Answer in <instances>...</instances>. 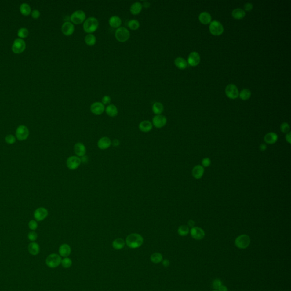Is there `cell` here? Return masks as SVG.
<instances>
[{
    "label": "cell",
    "mask_w": 291,
    "mask_h": 291,
    "mask_svg": "<svg viewBox=\"0 0 291 291\" xmlns=\"http://www.w3.org/2000/svg\"><path fill=\"white\" fill-rule=\"evenodd\" d=\"M126 243L130 249H137L143 245L144 238L138 233H132L126 237Z\"/></svg>",
    "instance_id": "cell-1"
},
{
    "label": "cell",
    "mask_w": 291,
    "mask_h": 291,
    "mask_svg": "<svg viewBox=\"0 0 291 291\" xmlns=\"http://www.w3.org/2000/svg\"><path fill=\"white\" fill-rule=\"evenodd\" d=\"M99 21L95 17L91 16L85 20L83 24V29L85 33L92 34L99 27Z\"/></svg>",
    "instance_id": "cell-2"
},
{
    "label": "cell",
    "mask_w": 291,
    "mask_h": 291,
    "mask_svg": "<svg viewBox=\"0 0 291 291\" xmlns=\"http://www.w3.org/2000/svg\"><path fill=\"white\" fill-rule=\"evenodd\" d=\"M62 258L59 255L53 253L45 259V264L50 268H55L61 264Z\"/></svg>",
    "instance_id": "cell-3"
},
{
    "label": "cell",
    "mask_w": 291,
    "mask_h": 291,
    "mask_svg": "<svg viewBox=\"0 0 291 291\" xmlns=\"http://www.w3.org/2000/svg\"><path fill=\"white\" fill-rule=\"evenodd\" d=\"M115 35V39L121 43L127 41L130 37V33L129 30L124 27H120L116 29Z\"/></svg>",
    "instance_id": "cell-4"
},
{
    "label": "cell",
    "mask_w": 291,
    "mask_h": 291,
    "mask_svg": "<svg viewBox=\"0 0 291 291\" xmlns=\"http://www.w3.org/2000/svg\"><path fill=\"white\" fill-rule=\"evenodd\" d=\"M71 21L73 24L79 25L84 23L86 19L85 13L82 10L75 11L71 16Z\"/></svg>",
    "instance_id": "cell-5"
},
{
    "label": "cell",
    "mask_w": 291,
    "mask_h": 291,
    "mask_svg": "<svg viewBox=\"0 0 291 291\" xmlns=\"http://www.w3.org/2000/svg\"><path fill=\"white\" fill-rule=\"evenodd\" d=\"M250 237L246 234H242L235 239V245L239 249H245L250 245Z\"/></svg>",
    "instance_id": "cell-6"
},
{
    "label": "cell",
    "mask_w": 291,
    "mask_h": 291,
    "mask_svg": "<svg viewBox=\"0 0 291 291\" xmlns=\"http://www.w3.org/2000/svg\"><path fill=\"white\" fill-rule=\"evenodd\" d=\"M30 132L29 129L25 125H20L16 128V137L20 141H24L29 137Z\"/></svg>",
    "instance_id": "cell-7"
},
{
    "label": "cell",
    "mask_w": 291,
    "mask_h": 291,
    "mask_svg": "<svg viewBox=\"0 0 291 291\" xmlns=\"http://www.w3.org/2000/svg\"><path fill=\"white\" fill-rule=\"evenodd\" d=\"M210 32L214 35H220L224 32V27L219 21H213L209 25Z\"/></svg>",
    "instance_id": "cell-8"
},
{
    "label": "cell",
    "mask_w": 291,
    "mask_h": 291,
    "mask_svg": "<svg viewBox=\"0 0 291 291\" xmlns=\"http://www.w3.org/2000/svg\"><path fill=\"white\" fill-rule=\"evenodd\" d=\"M49 215L48 210L44 207H39L35 210L34 212V217L37 222L42 221L47 217Z\"/></svg>",
    "instance_id": "cell-9"
},
{
    "label": "cell",
    "mask_w": 291,
    "mask_h": 291,
    "mask_svg": "<svg viewBox=\"0 0 291 291\" xmlns=\"http://www.w3.org/2000/svg\"><path fill=\"white\" fill-rule=\"evenodd\" d=\"M82 163L81 159L77 156H70L66 162L67 167L70 170L76 169Z\"/></svg>",
    "instance_id": "cell-10"
},
{
    "label": "cell",
    "mask_w": 291,
    "mask_h": 291,
    "mask_svg": "<svg viewBox=\"0 0 291 291\" xmlns=\"http://www.w3.org/2000/svg\"><path fill=\"white\" fill-rule=\"evenodd\" d=\"M13 52L15 53H21L25 51L26 43L25 41L21 38L16 39L13 44Z\"/></svg>",
    "instance_id": "cell-11"
},
{
    "label": "cell",
    "mask_w": 291,
    "mask_h": 291,
    "mask_svg": "<svg viewBox=\"0 0 291 291\" xmlns=\"http://www.w3.org/2000/svg\"><path fill=\"white\" fill-rule=\"evenodd\" d=\"M226 96L230 99H235L239 96V91L237 86L233 84L227 85L225 89Z\"/></svg>",
    "instance_id": "cell-12"
},
{
    "label": "cell",
    "mask_w": 291,
    "mask_h": 291,
    "mask_svg": "<svg viewBox=\"0 0 291 291\" xmlns=\"http://www.w3.org/2000/svg\"><path fill=\"white\" fill-rule=\"evenodd\" d=\"M167 123V118L163 115H156L152 118L153 125L158 129L164 127Z\"/></svg>",
    "instance_id": "cell-13"
},
{
    "label": "cell",
    "mask_w": 291,
    "mask_h": 291,
    "mask_svg": "<svg viewBox=\"0 0 291 291\" xmlns=\"http://www.w3.org/2000/svg\"><path fill=\"white\" fill-rule=\"evenodd\" d=\"M91 112L95 115H101L105 111V106L101 102H95L93 103L90 107Z\"/></svg>",
    "instance_id": "cell-14"
},
{
    "label": "cell",
    "mask_w": 291,
    "mask_h": 291,
    "mask_svg": "<svg viewBox=\"0 0 291 291\" xmlns=\"http://www.w3.org/2000/svg\"><path fill=\"white\" fill-rule=\"evenodd\" d=\"M191 235L196 240H201L205 237V232L203 230L198 227H193L190 231Z\"/></svg>",
    "instance_id": "cell-15"
},
{
    "label": "cell",
    "mask_w": 291,
    "mask_h": 291,
    "mask_svg": "<svg viewBox=\"0 0 291 291\" xmlns=\"http://www.w3.org/2000/svg\"><path fill=\"white\" fill-rule=\"evenodd\" d=\"M75 31L74 25L71 22H65L62 26V32L66 36H70Z\"/></svg>",
    "instance_id": "cell-16"
},
{
    "label": "cell",
    "mask_w": 291,
    "mask_h": 291,
    "mask_svg": "<svg viewBox=\"0 0 291 291\" xmlns=\"http://www.w3.org/2000/svg\"><path fill=\"white\" fill-rule=\"evenodd\" d=\"M200 62V56L199 53L196 51H193L191 53H189L188 57V63L190 66H197Z\"/></svg>",
    "instance_id": "cell-17"
},
{
    "label": "cell",
    "mask_w": 291,
    "mask_h": 291,
    "mask_svg": "<svg viewBox=\"0 0 291 291\" xmlns=\"http://www.w3.org/2000/svg\"><path fill=\"white\" fill-rule=\"evenodd\" d=\"M74 152L78 157H83L86 154V147L84 144L78 142L74 146Z\"/></svg>",
    "instance_id": "cell-18"
},
{
    "label": "cell",
    "mask_w": 291,
    "mask_h": 291,
    "mask_svg": "<svg viewBox=\"0 0 291 291\" xmlns=\"http://www.w3.org/2000/svg\"><path fill=\"white\" fill-rule=\"evenodd\" d=\"M71 253V248L69 245L64 243L60 245L59 248V255L63 258H67Z\"/></svg>",
    "instance_id": "cell-19"
},
{
    "label": "cell",
    "mask_w": 291,
    "mask_h": 291,
    "mask_svg": "<svg viewBox=\"0 0 291 291\" xmlns=\"http://www.w3.org/2000/svg\"><path fill=\"white\" fill-rule=\"evenodd\" d=\"M111 144V139L107 136L101 138L97 142V146L101 150H106L109 148Z\"/></svg>",
    "instance_id": "cell-20"
},
{
    "label": "cell",
    "mask_w": 291,
    "mask_h": 291,
    "mask_svg": "<svg viewBox=\"0 0 291 291\" xmlns=\"http://www.w3.org/2000/svg\"><path fill=\"white\" fill-rule=\"evenodd\" d=\"M29 253L33 256H37L40 253V246L37 242H31L30 243L27 247Z\"/></svg>",
    "instance_id": "cell-21"
},
{
    "label": "cell",
    "mask_w": 291,
    "mask_h": 291,
    "mask_svg": "<svg viewBox=\"0 0 291 291\" xmlns=\"http://www.w3.org/2000/svg\"><path fill=\"white\" fill-rule=\"evenodd\" d=\"M192 176L196 179H200L203 176L204 173V168L200 165L195 166L192 169Z\"/></svg>",
    "instance_id": "cell-22"
},
{
    "label": "cell",
    "mask_w": 291,
    "mask_h": 291,
    "mask_svg": "<svg viewBox=\"0 0 291 291\" xmlns=\"http://www.w3.org/2000/svg\"><path fill=\"white\" fill-rule=\"evenodd\" d=\"M109 24L110 26L114 29H118L120 27L122 24V20L120 17L117 16H111L109 20Z\"/></svg>",
    "instance_id": "cell-23"
},
{
    "label": "cell",
    "mask_w": 291,
    "mask_h": 291,
    "mask_svg": "<svg viewBox=\"0 0 291 291\" xmlns=\"http://www.w3.org/2000/svg\"><path fill=\"white\" fill-rule=\"evenodd\" d=\"M278 139V135L275 133H273V132L267 133L264 137V142L266 144H275L277 142Z\"/></svg>",
    "instance_id": "cell-24"
},
{
    "label": "cell",
    "mask_w": 291,
    "mask_h": 291,
    "mask_svg": "<svg viewBox=\"0 0 291 291\" xmlns=\"http://www.w3.org/2000/svg\"><path fill=\"white\" fill-rule=\"evenodd\" d=\"M140 130L144 133H148L151 131L152 129V123L147 120L142 121L139 125Z\"/></svg>",
    "instance_id": "cell-25"
},
{
    "label": "cell",
    "mask_w": 291,
    "mask_h": 291,
    "mask_svg": "<svg viewBox=\"0 0 291 291\" xmlns=\"http://www.w3.org/2000/svg\"><path fill=\"white\" fill-rule=\"evenodd\" d=\"M105 111L107 115L111 117H115L117 116L118 113V111L117 107L114 104H109L105 108Z\"/></svg>",
    "instance_id": "cell-26"
},
{
    "label": "cell",
    "mask_w": 291,
    "mask_h": 291,
    "mask_svg": "<svg viewBox=\"0 0 291 291\" xmlns=\"http://www.w3.org/2000/svg\"><path fill=\"white\" fill-rule=\"evenodd\" d=\"M143 8V5L139 2H136L131 5L130 8V11L133 15H138L141 12Z\"/></svg>",
    "instance_id": "cell-27"
},
{
    "label": "cell",
    "mask_w": 291,
    "mask_h": 291,
    "mask_svg": "<svg viewBox=\"0 0 291 291\" xmlns=\"http://www.w3.org/2000/svg\"><path fill=\"white\" fill-rule=\"evenodd\" d=\"M198 20L203 24H208L211 22L212 16L209 13L204 12L200 14L198 16Z\"/></svg>",
    "instance_id": "cell-28"
},
{
    "label": "cell",
    "mask_w": 291,
    "mask_h": 291,
    "mask_svg": "<svg viewBox=\"0 0 291 291\" xmlns=\"http://www.w3.org/2000/svg\"><path fill=\"white\" fill-rule=\"evenodd\" d=\"M125 245V242L122 238H117L112 242V246L115 250H119L122 249Z\"/></svg>",
    "instance_id": "cell-29"
},
{
    "label": "cell",
    "mask_w": 291,
    "mask_h": 291,
    "mask_svg": "<svg viewBox=\"0 0 291 291\" xmlns=\"http://www.w3.org/2000/svg\"><path fill=\"white\" fill-rule=\"evenodd\" d=\"M152 110L154 114L156 115H160L164 111L163 105L159 102L154 103L152 107Z\"/></svg>",
    "instance_id": "cell-30"
},
{
    "label": "cell",
    "mask_w": 291,
    "mask_h": 291,
    "mask_svg": "<svg viewBox=\"0 0 291 291\" xmlns=\"http://www.w3.org/2000/svg\"><path fill=\"white\" fill-rule=\"evenodd\" d=\"M175 64L180 70H184L187 66V62L183 57H177L175 60Z\"/></svg>",
    "instance_id": "cell-31"
},
{
    "label": "cell",
    "mask_w": 291,
    "mask_h": 291,
    "mask_svg": "<svg viewBox=\"0 0 291 291\" xmlns=\"http://www.w3.org/2000/svg\"><path fill=\"white\" fill-rule=\"evenodd\" d=\"M246 15V13L244 10L242 9H235L232 12V16L235 19L241 20L244 18Z\"/></svg>",
    "instance_id": "cell-32"
},
{
    "label": "cell",
    "mask_w": 291,
    "mask_h": 291,
    "mask_svg": "<svg viewBox=\"0 0 291 291\" xmlns=\"http://www.w3.org/2000/svg\"><path fill=\"white\" fill-rule=\"evenodd\" d=\"M84 41L89 46H93L96 43V37L92 34H88L84 38Z\"/></svg>",
    "instance_id": "cell-33"
},
{
    "label": "cell",
    "mask_w": 291,
    "mask_h": 291,
    "mask_svg": "<svg viewBox=\"0 0 291 291\" xmlns=\"http://www.w3.org/2000/svg\"><path fill=\"white\" fill-rule=\"evenodd\" d=\"M20 10L21 14L24 16H29L31 13V9L30 5L26 3H23L21 5L20 7Z\"/></svg>",
    "instance_id": "cell-34"
},
{
    "label": "cell",
    "mask_w": 291,
    "mask_h": 291,
    "mask_svg": "<svg viewBox=\"0 0 291 291\" xmlns=\"http://www.w3.org/2000/svg\"><path fill=\"white\" fill-rule=\"evenodd\" d=\"M150 260L153 263L158 264L162 262L163 256L159 253H155L151 255Z\"/></svg>",
    "instance_id": "cell-35"
},
{
    "label": "cell",
    "mask_w": 291,
    "mask_h": 291,
    "mask_svg": "<svg viewBox=\"0 0 291 291\" xmlns=\"http://www.w3.org/2000/svg\"><path fill=\"white\" fill-rule=\"evenodd\" d=\"M251 95V91L248 89H243L239 94L240 98L242 99V100H247L250 99Z\"/></svg>",
    "instance_id": "cell-36"
},
{
    "label": "cell",
    "mask_w": 291,
    "mask_h": 291,
    "mask_svg": "<svg viewBox=\"0 0 291 291\" xmlns=\"http://www.w3.org/2000/svg\"><path fill=\"white\" fill-rule=\"evenodd\" d=\"M127 26L132 30H136L140 28V24L139 21L136 20H131L128 22Z\"/></svg>",
    "instance_id": "cell-37"
},
{
    "label": "cell",
    "mask_w": 291,
    "mask_h": 291,
    "mask_svg": "<svg viewBox=\"0 0 291 291\" xmlns=\"http://www.w3.org/2000/svg\"><path fill=\"white\" fill-rule=\"evenodd\" d=\"M189 232V227L186 225H181L179 227L177 230V233L180 236L184 237L188 234Z\"/></svg>",
    "instance_id": "cell-38"
},
{
    "label": "cell",
    "mask_w": 291,
    "mask_h": 291,
    "mask_svg": "<svg viewBox=\"0 0 291 291\" xmlns=\"http://www.w3.org/2000/svg\"><path fill=\"white\" fill-rule=\"evenodd\" d=\"M61 264H62V267L63 268H69L72 264V261L71 260V259L68 258V257L64 258L62 259Z\"/></svg>",
    "instance_id": "cell-39"
},
{
    "label": "cell",
    "mask_w": 291,
    "mask_h": 291,
    "mask_svg": "<svg viewBox=\"0 0 291 291\" xmlns=\"http://www.w3.org/2000/svg\"><path fill=\"white\" fill-rule=\"evenodd\" d=\"M17 34H18V36L21 39L25 38L29 35V30L26 28L22 27L18 30Z\"/></svg>",
    "instance_id": "cell-40"
},
{
    "label": "cell",
    "mask_w": 291,
    "mask_h": 291,
    "mask_svg": "<svg viewBox=\"0 0 291 291\" xmlns=\"http://www.w3.org/2000/svg\"><path fill=\"white\" fill-rule=\"evenodd\" d=\"M16 137L12 134H8L5 138V140L6 143L8 144H13L16 142Z\"/></svg>",
    "instance_id": "cell-41"
},
{
    "label": "cell",
    "mask_w": 291,
    "mask_h": 291,
    "mask_svg": "<svg viewBox=\"0 0 291 291\" xmlns=\"http://www.w3.org/2000/svg\"><path fill=\"white\" fill-rule=\"evenodd\" d=\"M27 238L31 242H35L38 238V234L35 231H31L27 234Z\"/></svg>",
    "instance_id": "cell-42"
},
{
    "label": "cell",
    "mask_w": 291,
    "mask_h": 291,
    "mask_svg": "<svg viewBox=\"0 0 291 291\" xmlns=\"http://www.w3.org/2000/svg\"><path fill=\"white\" fill-rule=\"evenodd\" d=\"M28 227L31 231H35L38 227V222L35 220H31L28 223Z\"/></svg>",
    "instance_id": "cell-43"
},
{
    "label": "cell",
    "mask_w": 291,
    "mask_h": 291,
    "mask_svg": "<svg viewBox=\"0 0 291 291\" xmlns=\"http://www.w3.org/2000/svg\"><path fill=\"white\" fill-rule=\"evenodd\" d=\"M280 130L284 133L287 134L288 133H289V131L290 130V126L289 124L287 122H284L282 123L280 126Z\"/></svg>",
    "instance_id": "cell-44"
},
{
    "label": "cell",
    "mask_w": 291,
    "mask_h": 291,
    "mask_svg": "<svg viewBox=\"0 0 291 291\" xmlns=\"http://www.w3.org/2000/svg\"><path fill=\"white\" fill-rule=\"evenodd\" d=\"M221 285H222V282L220 279H215L214 280H213V283H212V287L214 289H218L220 287H221Z\"/></svg>",
    "instance_id": "cell-45"
},
{
    "label": "cell",
    "mask_w": 291,
    "mask_h": 291,
    "mask_svg": "<svg viewBox=\"0 0 291 291\" xmlns=\"http://www.w3.org/2000/svg\"><path fill=\"white\" fill-rule=\"evenodd\" d=\"M201 163L203 167H208L211 164V160L208 158H205L202 160Z\"/></svg>",
    "instance_id": "cell-46"
},
{
    "label": "cell",
    "mask_w": 291,
    "mask_h": 291,
    "mask_svg": "<svg viewBox=\"0 0 291 291\" xmlns=\"http://www.w3.org/2000/svg\"><path fill=\"white\" fill-rule=\"evenodd\" d=\"M31 16L33 17L34 19H38L40 16H41V13L37 9H35L32 11V12L31 13Z\"/></svg>",
    "instance_id": "cell-47"
},
{
    "label": "cell",
    "mask_w": 291,
    "mask_h": 291,
    "mask_svg": "<svg viewBox=\"0 0 291 291\" xmlns=\"http://www.w3.org/2000/svg\"><path fill=\"white\" fill-rule=\"evenodd\" d=\"M111 102V97L109 96H104L102 99V102L104 105L109 104Z\"/></svg>",
    "instance_id": "cell-48"
},
{
    "label": "cell",
    "mask_w": 291,
    "mask_h": 291,
    "mask_svg": "<svg viewBox=\"0 0 291 291\" xmlns=\"http://www.w3.org/2000/svg\"><path fill=\"white\" fill-rule=\"evenodd\" d=\"M253 8V5L250 2H247L244 5V9L246 11H250Z\"/></svg>",
    "instance_id": "cell-49"
},
{
    "label": "cell",
    "mask_w": 291,
    "mask_h": 291,
    "mask_svg": "<svg viewBox=\"0 0 291 291\" xmlns=\"http://www.w3.org/2000/svg\"><path fill=\"white\" fill-rule=\"evenodd\" d=\"M169 264H170V262H169V260L168 259H164V260H162V264L165 267H168L169 266Z\"/></svg>",
    "instance_id": "cell-50"
},
{
    "label": "cell",
    "mask_w": 291,
    "mask_h": 291,
    "mask_svg": "<svg viewBox=\"0 0 291 291\" xmlns=\"http://www.w3.org/2000/svg\"><path fill=\"white\" fill-rule=\"evenodd\" d=\"M218 291H228V289L225 285H221V287L218 289Z\"/></svg>",
    "instance_id": "cell-51"
},
{
    "label": "cell",
    "mask_w": 291,
    "mask_h": 291,
    "mask_svg": "<svg viewBox=\"0 0 291 291\" xmlns=\"http://www.w3.org/2000/svg\"><path fill=\"white\" fill-rule=\"evenodd\" d=\"M286 140L287 142L289 143V144H291V133L289 132L287 134V135L286 136Z\"/></svg>",
    "instance_id": "cell-52"
},
{
    "label": "cell",
    "mask_w": 291,
    "mask_h": 291,
    "mask_svg": "<svg viewBox=\"0 0 291 291\" xmlns=\"http://www.w3.org/2000/svg\"><path fill=\"white\" fill-rule=\"evenodd\" d=\"M266 148H267L266 145L265 144H261L260 145V146H259V149H260V150L261 151H265V150H266Z\"/></svg>",
    "instance_id": "cell-53"
},
{
    "label": "cell",
    "mask_w": 291,
    "mask_h": 291,
    "mask_svg": "<svg viewBox=\"0 0 291 291\" xmlns=\"http://www.w3.org/2000/svg\"><path fill=\"white\" fill-rule=\"evenodd\" d=\"M188 226L189 227H193V226L195 225V222L193 221V220H189L188 222Z\"/></svg>",
    "instance_id": "cell-54"
},
{
    "label": "cell",
    "mask_w": 291,
    "mask_h": 291,
    "mask_svg": "<svg viewBox=\"0 0 291 291\" xmlns=\"http://www.w3.org/2000/svg\"><path fill=\"white\" fill-rule=\"evenodd\" d=\"M150 3H149V2H144V5H143V6H144L145 8H148V7L150 6Z\"/></svg>",
    "instance_id": "cell-55"
},
{
    "label": "cell",
    "mask_w": 291,
    "mask_h": 291,
    "mask_svg": "<svg viewBox=\"0 0 291 291\" xmlns=\"http://www.w3.org/2000/svg\"><path fill=\"white\" fill-rule=\"evenodd\" d=\"M217 291V290H215V291Z\"/></svg>",
    "instance_id": "cell-56"
}]
</instances>
